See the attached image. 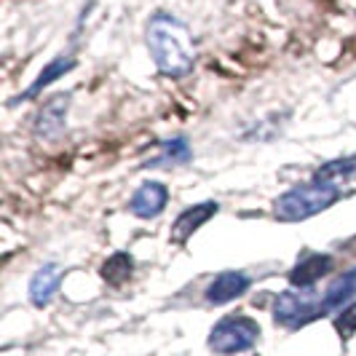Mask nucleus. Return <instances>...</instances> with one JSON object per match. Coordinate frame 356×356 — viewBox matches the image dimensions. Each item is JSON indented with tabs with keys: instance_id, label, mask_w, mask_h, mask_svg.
<instances>
[{
	"instance_id": "obj_1",
	"label": "nucleus",
	"mask_w": 356,
	"mask_h": 356,
	"mask_svg": "<svg viewBox=\"0 0 356 356\" xmlns=\"http://www.w3.org/2000/svg\"><path fill=\"white\" fill-rule=\"evenodd\" d=\"M147 49L163 75L182 78L193 70V38L175 17H156L147 24Z\"/></svg>"
},
{
	"instance_id": "obj_2",
	"label": "nucleus",
	"mask_w": 356,
	"mask_h": 356,
	"mask_svg": "<svg viewBox=\"0 0 356 356\" xmlns=\"http://www.w3.org/2000/svg\"><path fill=\"white\" fill-rule=\"evenodd\" d=\"M340 198V188L335 182H319L314 179L311 185H300L295 191L276 198V217L284 222H298V220H308L314 214L330 209Z\"/></svg>"
},
{
	"instance_id": "obj_3",
	"label": "nucleus",
	"mask_w": 356,
	"mask_h": 356,
	"mask_svg": "<svg viewBox=\"0 0 356 356\" xmlns=\"http://www.w3.org/2000/svg\"><path fill=\"white\" fill-rule=\"evenodd\" d=\"M260 338V327L257 321L247 319V316H228L222 319L209 335V348L217 354H241L250 351L252 346Z\"/></svg>"
},
{
	"instance_id": "obj_4",
	"label": "nucleus",
	"mask_w": 356,
	"mask_h": 356,
	"mask_svg": "<svg viewBox=\"0 0 356 356\" xmlns=\"http://www.w3.org/2000/svg\"><path fill=\"white\" fill-rule=\"evenodd\" d=\"M327 316V308H324V298L321 295H314V292H282L276 298V305H273V319L284 327H303L308 321L321 319Z\"/></svg>"
},
{
	"instance_id": "obj_5",
	"label": "nucleus",
	"mask_w": 356,
	"mask_h": 356,
	"mask_svg": "<svg viewBox=\"0 0 356 356\" xmlns=\"http://www.w3.org/2000/svg\"><path fill=\"white\" fill-rule=\"evenodd\" d=\"M67 107H70V94H56L46 105L40 107L35 118V131L43 140H54L62 134L65 118H67Z\"/></svg>"
},
{
	"instance_id": "obj_6",
	"label": "nucleus",
	"mask_w": 356,
	"mask_h": 356,
	"mask_svg": "<svg viewBox=\"0 0 356 356\" xmlns=\"http://www.w3.org/2000/svg\"><path fill=\"white\" fill-rule=\"evenodd\" d=\"M335 268V260L330 254H305L300 257V263L289 270V282L292 286L308 289L311 284H316L321 276H327Z\"/></svg>"
},
{
	"instance_id": "obj_7",
	"label": "nucleus",
	"mask_w": 356,
	"mask_h": 356,
	"mask_svg": "<svg viewBox=\"0 0 356 356\" xmlns=\"http://www.w3.org/2000/svg\"><path fill=\"white\" fill-rule=\"evenodd\" d=\"M217 214V204L214 201H201L196 207L185 209V212L177 217V222L172 225V241H188L193 233Z\"/></svg>"
},
{
	"instance_id": "obj_8",
	"label": "nucleus",
	"mask_w": 356,
	"mask_h": 356,
	"mask_svg": "<svg viewBox=\"0 0 356 356\" xmlns=\"http://www.w3.org/2000/svg\"><path fill=\"white\" fill-rule=\"evenodd\" d=\"M250 286V276L238 273V270H228V273H220L214 279L209 289H207V300L214 305H222V303H231L233 298L244 295Z\"/></svg>"
},
{
	"instance_id": "obj_9",
	"label": "nucleus",
	"mask_w": 356,
	"mask_h": 356,
	"mask_svg": "<svg viewBox=\"0 0 356 356\" xmlns=\"http://www.w3.org/2000/svg\"><path fill=\"white\" fill-rule=\"evenodd\" d=\"M166 201H169V191L161 185V182H145L143 188L134 193L131 198V212L137 214V217H156L161 214V209L166 207Z\"/></svg>"
},
{
	"instance_id": "obj_10",
	"label": "nucleus",
	"mask_w": 356,
	"mask_h": 356,
	"mask_svg": "<svg viewBox=\"0 0 356 356\" xmlns=\"http://www.w3.org/2000/svg\"><path fill=\"white\" fill-rule=\"evenodd\" d=\"M56 286H59V268L43 266L35 276H33V282H30V298H33V303L46 305L54 298Z\"/></svg>"
},
{
	"instance_id": "obj_11",
	"label": "nucleus",
	"mask_w": 356,
	"mask_h": 356,
	"mask_svg": "<svg viewBox=\"0 0 356 356\" xmlns=\"http://www.w3.org/2000/svg\"><path fill=\"white\" fill-rule=\"evenodd\" d=\"M354 295H356V268L348 270V273H343V276H338L330 284V289L324 292V308H327V314L332 308H340V305L346 303L348 298H354Z\"/></svg>"
},
{
	"instance_id": "obj_12",
	"label": "nucleus",
	"mask_w": 356,
	"mask_h": 356,
	"mask_svg": "<svg viewBox=\"0 0 356 356\" xmlns=\"http://www.w3.org/2000/svg\"><path fill=\"white\" fill-rule=\"evenodd\" d=\"M131 270H134V263H131V257H129L126 252H115V254H110L105 263H102V270H99V276L105 279L107 284L121 286L124 282H129Z\"/></svg>"
},
{
	"instance_id": "obj_13",
	"label": "nucleus",
	"mask_w": 356,
	"mask_h": 356,
	"mask_svg": "<svg viewBox=\"0 0 356 356\" xmlns=\"http://www.w3.org/2000/svg\"><path fill=\"white\" fill-rule=\"evenodd\" d=\"M72 67H75V62H72L70 56H59V59H54V62H49L46 65V70L38 75V81L30 86V89L24 91V99H30V97H35V94H40V91L46 89L51 81H56V78H62L65 72H70Z\"/></svg>"
},
{
	"instance_id": "obj_14",
	"label": "nucleus",
	"mask_w": 356,
	"mask_h": 356,
	"mask_svg": "<svg viewBox=\"0 0 356 356\" xmlns=\"http://www.w3.org/2000/svg\"><path fill=\"white\" fill-rule=\"evenodd\" d=\"M356 172V156L351 159H340V161H330L324 163L319 172H316V179L319 182H335L338 177H348Z\"/></svg>"
},
{
	"instance_id": "obj_15",
	"label": "nucleus",
	"mask_w": 356,
	"mask_h": 356,
	"mask_svg": "<svg viewBox=\"0 0 356 356\" xmlns=\"http://www.w3.org/2000/svg\"><path fill=\"white\" fill-rule=\"evenodd\" d=\"M161 150H163V156H161L156 163H169V161L175 163V161H188V159H191V147H188V143H185V140H172V143L163 145Z\"/></svg>"
},
{
	"instance_id": "obj_16",
	"label": "nucleus",
	"mask_w": 356,
	"mask_h": 356,
	"mask_svg": "<svg viewBox=\"0 0 356 356\" xmlns=\"http://www.w3.org/2000/svg\"><path fill=\"white\" fill-rule=\"evenodd\" d=\"M335 330H338L343 338H351L356 332V303H351L348 308L340 311V316L335 319Z\"/></svg>"
}]
</instances>
